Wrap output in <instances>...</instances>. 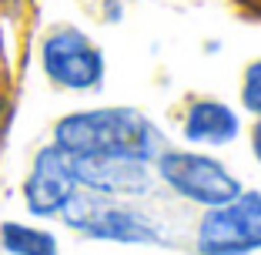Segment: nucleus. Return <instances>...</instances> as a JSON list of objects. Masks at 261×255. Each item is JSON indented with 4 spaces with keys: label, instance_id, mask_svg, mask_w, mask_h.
<instances>
[{
    "label": "nucleus",
    "instance_id": "obj_1",
    "mask_svg": "<svg viewBox=\"0 0 261 255\" xmlns=\"http://www.w3.org/2000/svg\"><path fill=\"white\" fill-rule=\"evenodd\" d=\"M54 145L67 155L130 158L154 165L168 141L161 128L138 108H87L70 111L54 124Z\"/></svg>",
    "mask_w": 261,
    "mask_h": 255
},
{
    "label": "nucleus",
    "instance_id": "obj_2",
    "mask_svg": "<svg viewBox=\"0 0 261 255\" xmlns=\"http://www.w3.org/2000/svg\"><path fill=\"white\" fill-rule=\"evenodd\" d=\"M64 225L77 235L94 242H117V245H174L168 225L147 208L114 195L77 192L61 212Z\"/></svg>",
    "mask_w": 261,
    "mask_h": 255
},
{
    "label": "nucleus",
    "instance_id": "obj_3",
    "mask_svg": "<svg viewBox=\"0 0 261 255\" xmlns=\"http://www.w3.org/2000/svg\"><path fill=\"white\" fill-rule=\"evenodd\" d=\"M154 178L181 201L198 205L201 212L224 205L245 188L221 158L207 151H191V148H164L154 158Z\"/></svg>",
    "mask_w": 261,
    "mask_h": 255
},
{
    "label": "nucleus",
    "instance_id": "obj_4",
    "mask_svg": "<svg viewBox=\"0 0 261 255\" xmlns=\"http://www.w3.org/2000/svg\"><path fill=\"white\" fill-rule=\"evenodd\" d=\"M198 255H254L261 252V188H241L224 205L204 208L194 225Z\"/></svg>",
    "mask_w": 261,
    "mask_h": 255
},
{
    "label": "nucleus",
    "instance_id": "obj_5",
    "mask_svg": "<svg viewBox=\"0 0 261 255\" xmlns=\"http://www.w3.org/2000/svg\"><path fill=\"white\" fill-rule=\"evenodd\" d=\"M40 67L50 84L70 94L97 91L108 78L104 51L81 27H70V24L54 27L40 40Z\"/></svg>",
    "mask_w": 261,
    "mask_h": 255
},
{
    "label": "nucleus",
    "instance_id": "obj_6",
    "mask_svg": "<svg viewBox=\"0 0 261 255\" xmlns=\"http://www.w3.org/2000/svg\"><path fill=\"white\" fill-rule=\"evenodd\" d=\"M81 192L77 188L74 168H70V155L50 141L40 148L31 161V171L23 178V205L37 218H61L67 208V201Z\"/></svg>",
    "mask_w": 261,
    "mask_h": 255
},
{
    "label": "nucleus",
    "instance_id": "obj_7",
    "mask_svg": "<svg viewBox=\"0 0 261 255\" xmlns=\"http://www.w3.org/2000/svg\"><path fill=\"white\" fill-rule=\"evenodd\" d=\"M64 151V148H61ZM77 188L94 195H114V198H141L151 195L158 178L154 165L130 161V158H91V155H70Z\"/></svg>",
    "mask_w": 261,
    "mask_h": 255
},
{
    "label": "nucleus",
    "instance_id": "obj_8",
    "mask_svg": "<svg viewBox=\"0 0 261 255\" xmlns=\"http://www.w3.org/2000/svg\"><path fill=\"white\" fill-rule=\"evenodd\" d=\"M181 138L194 148H224L238 141L241 114L228 101L218 98H191L181 111Z\"/></svg>",
    "mask_w": 261,
    "mask_h": 255
},
{
    "label": "nucleus",
    "instance_id": "obj_9",
    "mask_svg": "<svg viewBox=\"0 0 261 255\" xmlns=\"http://www.w3.org/2000/svg\"><path fill=\"white\" fill-rule=\"evenodd\" d=\"M0 248L7 255H61L54 232L23 222H0Z\"/></svg>",
    "mask_w": 261,
    "mask_h": 255
},
{
    "label": "nucleus",
    "instance_id": "obj_10",
    "mask_svg": "<svg viewBox=\"0 0 261 255\" xmlns=\"http://www.w3.org/2000/svg\"><path fill=\"white\" fill-rule=\"evenodd\" d=\"M241 108L248 114L261 118V57L251 61L241 74Z\"/></svg>",
    "mask_w": 261,
    "mask_h": 255
},
{
    "label": "nucleus",
    "instance_id": "obj_11",
    "mask_svg": "<svg viewBox=\"0 0 261 255\" xmlns=\"http://www.w3.org/2000/svg\"><path fill=\"white\" fill-rule=\"evenodd\" d=\"M100 7H104V20H121L124 17V0H100Z\"/></svg>",
    "mask_w": 261,
    "mask_h": 255
},
{
    "label": "nucleus",
    "instance_id": "obj_12",
    "mask_svg": "<svg viewBox=\"0 0 261 255\" xmlns=\"http://www.w3.org/2000/svg\"><path fill=\"white\" fill-rule=\"evenodd\" d=\"M248 145H251V158L261 165V118L251 124V134H248Z\"/></svg>",
    "mask_w": 261,
    "mask_h": 255
},
{
    "label": "nucleus",
    "instance_id": "obj_13",
    "mask_svg": "<svg viewBox=\"0 0 261 255\" xmlns=\"http://www.w3.org/2000/svg\"><path fill=\"white\" fill-rule=\"evenodd\" d=\"M251 4H254V7H261V0H251Z\"/></svg>",
    "mask_w": 261,
    "mask_h": 255
}]
</instances>
